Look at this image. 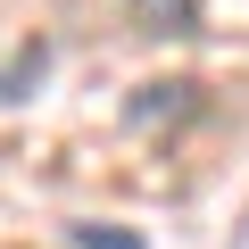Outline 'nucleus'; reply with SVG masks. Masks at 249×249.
I'll return each mask as SVG.
<instances>
[{
  "label": "nucleus",
  "instance_id": "nucleus-3",
  "mask_svg": "<svg viewBox=\"0 0 249 249\" xmlns=\"http://www.w3.org/2000/svg\"><path fill=\"white\" fill-rule=\"evenodd\" d=\"M67 241L75 249H142L133 232H108V224H67Z\"/></svg>",
  "mask_w": 249,
  "mask_h": 249
},
{
  "label": "nucleus",
  "instance_id": "nucleus-1",
  "mask_svg": "<svg viewBox=\"0 0 249 249\" xmlns=\"http://www.w3.org/2000/svg\"><path fill=\"white\" fill-rule=\"evenodd\" d=\"M124 9H133V25L142 34H199V0H124Z\"/></svg>",
  "mask_w": 249,
  "mask_h": 249
},
{
  "label": "nucleus",
  "instance_id": "nucleus-2",
  "mask_svg": "<svg viewBox=\"0 0 249 249\" xmlns=\"http://www.w3.org/2000/svg\"><path fill=\"white\" fill-rule=\"evenodd\" d=\"M42 75H50V42H25V50H17L9 67H0V100H25V91H34Z\"/></svg>",
  "mask_w": 249,
  "mask_h": 249
}]
</instances>
